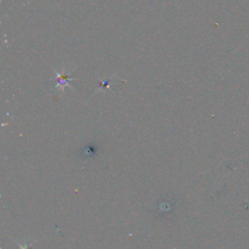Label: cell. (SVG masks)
<instances>
[{
  "label": "cell",
  "instance_id": "cell-1",
  "mask_svg": "<svg viewBox=\"0 0 249 249\" xmlns=\"http://www.w3.org/2000/svg\"><path fill=\"white\" fill-rule=\"evenodd\" d=\"M55 75H56V86L54 87L55 89H59L61 90L64 89L65 86L70 87V81L75 80L74 78H70L69 74L65 73V72H58V71H54Z\"/></svg>",
  "mask_w": 249,
  "mask_h": 249
}]
</instances>
